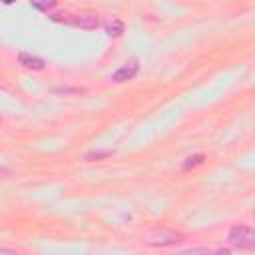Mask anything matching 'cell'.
<instances>
[{
  "label": "cell",
  "mask_w": 255,
  "mask_h": 255,
  "mask_svg": "<svg viewBox=\"0 0 255 255\" xmlns=\"http://www.w3.org/2000/svg\"><path fill=\"white\" fill-rule=\"evenodd\" d=\"M52 20L74 26V28H82V30H96L100 26V18L96 10H80L74 14H54Z\"/></svg>",
  "instance_id": "obj_1"
},
{
  "label": "cell",
  "mask_w": 255,
  "mask_h": 255,
  "mask_svg": "<svg viewBox=\"0 0 255 255\" xmlns=\"http://www.w3.org/2000/svg\"><path fill=\"white\" fill-rule=\"evenodd\" d=\"M227 241L239 249H253L255 247V231L249 225H233L227 233Z\"/></svg>",
  "instance_id": "obj_2"
},
{
  "label": "cell",
  "mask_w": 255,
  "mask_h": 255,
  "mask_svg": "<svg viewBox=\"0 0 255 255\" xmlns=\"http://www.w3.org/2000/svg\"><path fill=\"white\" fill-rule=\"evenodd\" d=\"M183 241V233L179 231H173V229H155L151 235H149V245L153 247H171V245H177Z\"/></svg>",
  "instance_id": "obj_3"
},
{
  "label": "cell",
  "mask_w": 255,
  "mask_h": 255,
  "mask_svg": "<svg viewBox=\"0 0 255 255\" xmlns=\"http://www.w3.org/2000/svg\"><path fill=\"white\" fill-rule=\"evenodd\" d=\"M137 72H139V62H137V60H129V62H126L124 66H120V68L112 74V80H114L116 84H124V82L133 80V78L137 76Z\"/></svg>",
  "instance_id": "obj_4"
},
{
  "label": "cell",
  "mask_w": 255,
  "mask_h": 255,
  "mask_svg": "<svg viewBox=\"0 0 255 255\" xmlns=\"http://www.w3.org/2000/svg\"><path fill=\"white\" fill-rule=\"evenodd\" d=\"M18 62H20L26 70H32V72H40V70L46 68V62H44L42 58L32 56V54H28V52H20V54H18Z\"/></svg>",
  "instance_id": "obj_5"
},
{
  "label": "cell",
  "mask_w": 255,
  "mask_h": 255,
  "mask_svg": "<svg viewBox=\"0 0 255 255\" xmlns=\"http://www.w3.org/2000/svg\"><path fill=\"white\" fill-rule=\"evenodd\" d=\"M114 153V149H90L84 153V161H100V159H106Z\"/></svg>",
  "instance_id": "obj_6"
},
{
  "label": "cell",
  "mask_w": 255,
  "mask_h": 255,
  "mask_svg": "<svg viewBox=\"0 0 255 255\" xmlns=\"http://www.w3.org/2000/svg\"><path fill=\"white\" fill-rule=\"evenodd\" d=\"M106 32H108L110 38H120V36L124 34V22L118 20V18L110 20V22L106 24Z\"/></svg>",
  "instance_id": "obj_7"
},
{
  "label": "cell",
  "mask_w": 255,
  "mask_h": 255,
  "mask_svg": "<svg viewBox=\"0 0 255 255\" xmlns=\"http://www.w3.org/2000/svg\"><path fill=\"white\" fill-rule=\"evenodd\" d=\"M203 163H205V155H203V153H195V155H189V157L183 161V171L195 169L197 165H203Z\"/></svg>",
  "instance_id": "obj_8"
},
{
  "label": "cell",
  "mask_w": 255,
  "mask_h": 255,
  "mask_svg": "<svg viewBox=\"0 0 255 255\" xmlns=\"http://www.w3.org/2000/svg\"><path fill=\"white\" fill-rule=\"evenodd\" d=\"M30 4H32L36 10H40V12H48V10L56 8L58 0H30Z\"/></svg>",
  "instance_id": "obj_9"
},
{
  "label": "cell",
  "mask_w": 255,
  "mask_h": 255,
  "mask_svg": "<svg viewBox=\"0 0 255 255\" xmlns=\"http://www.w3.org/2000/svg\"><path fill=\"white\" fill-rule=\"evenodd\" d=\"M209 249L207 247H193V249H187V253H207Z\"/></svg>",
  "instance_id": "obj_10"
},
{
  "label": "cell",
  "mask_w": 255,
  "mask_h": 255,
  "mask_svg": "<svg viewBox=\"0 0 255 255\" xmlns=\"http://www.w3.org/2000/svg\"><path fill=\"white\" fill-rule=\"evenodd\" d=\"M0 253H16V249H6V247H0Z\"/></svg>",
  "instance_id": "obj_11"
},
{
  "label": "cell",
  "mask_w": 255,
  "mask_h": 255,
  "mask_svg": "<svg viewBox=\"0 0 255 255\" xmlns=\"http://www.w3.org/2000/svg\"><path fill=\"white\" fill-rule=\"evenodd\" d=\"M2 2H4V4H14L16 0H2Z\"/></svg>",
  "instance_id": "obj_12"
},
{
  "label": "cell",
  "mask_w": 255,
  "mask_h": 255,
  "mask_svg": "<svg viewBox=\"0 0 255 255\" xmlns=\"http://www.w3.org/2000/svg\"><path fill=\"white\" fill-rule=\"evenodd\" d=\"M0 124H2V116H0Z\"/></svg>",
  "instance_id": "obj_13"
},
{
  "label": "cell",
  "mask_w": 255,
  "mask_h": 255,
  "mask_svg": "<svg viewBox=\"0 0 255 255\" xmlns=\"http://www.w3.org/2000/svg\"><path fill=\"white\" fill-rule=\"evenodd\" d=\"M0 173H4V169H0Z\"/></svg>",
  "instance_id": "obj_14"
}]
</instances>
